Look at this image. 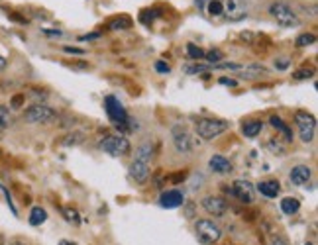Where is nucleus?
Returning a JSON list of instances; mask_svg holds the SVG:
<instances>
[{
	"instance_id": "2",
	"label": "nucleus",
	"mask_w": 318,
	"mask_h": 245,
	"mask_svg": "<svg viewBox=\"0 0 318 245\" xmlns=\"http://www.w3.org/2000/svg\"><path fill=\"white\" fill-rule=\"evenodd\" d=\"M269 14L279 22L283 28H297L301 26V20H299V16L295 12L291 6H287V4H283V2H275V4H271L269 6Z\"/></svg>"
},
{
	"instance_id": "35",
	"label": "nucleus",
	"mask_w": 318,
	"mask_h": 245,
	"mask_svg": "<svg viewBox=\"0 0 318 245\" xmlns=\"http://www.w3.org/2000/svg\"><path fill=\"white\" fill-rule=\"evenodd\" d=\"M220 85H226V87H236L238 83L234 80V78H228V77H222L220 78Z\"/></svg>"
},
{
	"instance_id": "38",
	"label": "nucleus",
	"mask_w": 318,
	"mask_h": 245,
	"mask_svg": "<svg viewBox=\"0 0 318 245\" xmlns=\"http://www.w3.org/2000/svg\"><path fill=\"white\" fill-rule=\"evenodd\" d=\"M222 69H240V65L238 63H224V65H220Z\"/></svg>"
},
{
	"instance_id": "13",
	"label": "nucleus",
	"mask_w": 318,
	"mask_h": 245,
	"mask_svg": "<svg viewBox=\"0 0 318 245\" xmlns=\"http://www.w3.org/2000/svg\"><path fill=\"white\" fill-rule=\"evenodd\" d=\"M185 202V196L179 190H169V193H163L161 198H159V204L163 208H179Z\"/></svg>"
},
{
	"instance_id": "39",
	"label": "nucleus",
	"mask_w": 318,
	"mask_h": 245,
	"mask_svg": "<svg viewBox=\"0 0 318 245\" xmlns=\"http://www.w3.org/2000/svg\"><path fill=\"white\" fill-rule=\"evenodd\" d=\"M287 65H289V61H287V59H283V61H277L275 67H277V69H287Z\"/></svg>"
},
{
	"instance_id": "30",
	"label": "nucleus",
	"mask_w": 318,
	"mask_h": 245,
	"mask_svg": "<svg viewBox=\"0 0 318 245\" xmlns=\"http://www.w3.org/2000/svg\"><path fill=\"white\" fill-rule=\"evenodd\" d=\"M204 57L210 61V63H218V61H222V51H218V49H212V51H208V53H204Z\"/></svg>"
},
{
	"instance_id": "20",
	"label": "nucleus",
	"mask_w": 318,
	"mask_h": 245,
	"mask_svg": "<svg viewBox=\"0 0 318 245\" xmlns=\"http://www.w3.org/2000/svg\"><path fill=\"white\" fill-rule=\"evenodd\" d=\"M153 157V147L152 143H143L138 147V151H136V161H143V163H150Z\"/></svg>"
},
{
	"instance_id": "4",
	"label": "nucleus",
	"mask_w": 318,
	"mask_h": 245,
	"mask_svg": "<svg viewBox=\"0 0 318 245\" xmlns=\"http://www.w3.org/2000/svg\"><path fill=\"white\" fill-rule=\"evenodd\" d=\"M99 149L112 157H124L130 153V142L124 135H108L99 143Z\"/></svg>"
},
{
	"instance_id": "25",
	"label": "nucleus",
	"mask_w": 318,
	"mask_h": 245,
	"mask_svg": "<svg viewBox=\"0 0 318 245\" xmlns=\"http://www.w3.org/2000/svg\"><path fill=\"white\" fill-rule=\"evenodd\" d=\"M316 41V36L314 34H303L297 38V47H306V45H312Z\"/></svg>"
},
{
	"instance_id": "32",
	"label": "nucleus",
	"mask_w": 318,
	"mask_h": 245,
	"mask_svg": "<svg viewBox=\"0 0 318 245\" xmlns=\"http://www.w3.org/2000/svg\"><path fill=\"white\" fill-rule=\"evenodd\" d=\"M267 147H269V149H271V153L283 155V145H281L279 142H275V140H273V142H269V143H267Z\"/></svg>"
},
{
	"instance_id": "42",
	"label": "nucleus",
	"mask_w": 318,
	"mask_h": 245,
	"mask_svg": "<svg viewBox=\"0 0 318 245\" xmlns=\"http://www.w3.org/2000/svg\"><path fill=\"white\" fill-rule=\"evenodd\" d=\"M94 38H99V34H90V36H83V38H81V41H87V39H94Z\"/></svg>"
},
{
	"instance_id": "43",
	"label": "nucleus",
	"mask_w": 318,
	"mask_h": 245,
	"mask_svg": "<svg viewBox=\"0 0 318 245\" xmlns=\"http://www.w3.org/2000/svg\"><path fill=\"white\" fill-rule=\"evenodd\" d=\"M4 69H6V59L0 55V71H4Z\"/></svg>"
},
{
	"instance_id": "5",
	"label": "nucleus",
	"mask_w": 318,
	"mask_h": 245,
	"mask_svg": "<svg viewBox=\"0 0 318 245\" xmlns=\"http://www.w3.org/2000/svg\"><path fill=\"white\" fill-rule=\"evenodd\" d=\"M228 124L222 122V120H212V118H203L197 122V133L203 138V140H214L218 138L222 131H226Z\"/></svg>"
},
{
	"instance_id": "21",
	"label": "nucleus",
	"mask_w": 318,
	"mask_h": 245,
	"mask_svg": "<svg viewBox=\"0 0 318 245\" xmlns=\"http://www.w3.org/2000/svg\"><path fill=\"white\" fill-rule=\"evenodd\" d=\"M45 220H47V212L41 206L32 208V214H30V224L32 226H41Z\"/></svg>"
},
{
	"instance_id": "24",
	"label": "nucleus",
	"mask_w": 318,
	"mask_h": 245,
	"mask_svg": "<svg viewBox=\"0 0 318 245\" xmlns=\"http://www.w3.org/2000/svg\"><path fill=\"white\" fill-rule=\"evenodd\" d=\"M12 124V116H10V110L6 106L0 104V128H8Z\"/></svg>"
},
{
	"instance_id": "16",
	"label": "nucleus",
	"mask_w": 318,
	"mask_h": 245,
	"mask_svg": "<svg viewBox=\"0 0 318 245\" xmlns=\"http://www.w3.org/2000/svg\"><path fill=\"white\" fill-rule=\"evenodd\" d=\"M210 169H212L214 173L226 175V173L232 171V163H230L226 157H222V155H214V157L210 159Z\"/></svg>"
},
{
	"instance_id": "11",
	"label": "nucleus",
	"mask_w": 318,
	"mask_h": 245,
	"mask_svg": "<svg viewBox=\"0 0 318 245\" xmlns=\"http://www.w3.org/2000/svg\"><path fill=\"white\" fill-rule=\"evenodd\" d=\"M173 143H175L177 151H181V153H189V151L192 149L191 135H189L183 128L173 129Z\"/></svg>"
},
{
	"instance_id": "14",
	"label": "nucleus",
	"mask_w": 318,
	"mask_h": 245,
	"mask_svg": "<svg viewBox=\"0 0 318 245\" xmlns=\"http://www.w3.org/2000/svg\"><path fill=\"white\" fill-rule=\"evenodd\" d=\"M310 175H312L310 169L305 167V165H299V167H295L291 171V182L297 184V186H303V184L310 181Z\"/></svg>"
},
{
	"instance_id": "44",
	"label": "nucleus",
	"mask_w": 318,
	"mask_h": 245,
	"mask_svg": "<svg viewBox=\"0 0 318 245\" xmlns=\"http://www.w3.org/2000/svg\"><path fill=\"white\" fill-rule=\"evenodd\" d=\"M59 245H75V243H73V241H67V239H61Z\"/></svg>"
},
{
	"instance_id": "3",
	"label": "nucleus",
	"mask_w": 318,
	"mask_h": 245,
	"mask_svg": "<svg viewBox=\"0 0 318 245\" xmlns=\"http://www.w3.org/2000/svg\"><path fill=\"white\" fill-rule=\"evenodd\" d=\"M104 108H106V114H108V118L114 122L118 128L126 129V126L130 124V120H132V118L126 114L124 106L120 104V100H118L116 96H106V98H104ZM130 126L134 128V124H130Z\"/></svg>"
},
{
	"instance_id": "40",
	"label": "nucleus",
	"mask_w": 318,
	"mask_h": 245,
	"mask_svg": "<svg viewBox=\"0 0 318 245\" xmlns=\"http://www.w3.org/2000/svg\"><path fill=\"white\" fill-rule=\"evenodd\" d=\"M269 245H287V241H285V239H273Z\"/></svg>"
},
{
	"instance_id": "36",
	"label": "nucleus",
	"mask_w": 318,
	"mask_h": 245,
	"mask_svg": "<svg viewBox=\"0 0 318 245\" xmlns=\"http://www.w3.org/2000/svg\"><path fill=\"white\" fill-rule=\"evenodd\" d=\"M65 51L73 53V55H85V51H83V49H79V47H71V45H67V47H65Z\"/></svg>"
},
{
	"instance_id": "12",
	"label": "nucleus",
	"mask_w": 318,
	"mask_h": 245,
	"mask_svg": "<svg viewBox=\"0 0 318 245\" xmlns=\"http://www.w3.org/2000/svg\"><path fill=\"white\" fill-rule=\"evenodd\" d=\"M130 177L136 182H145L150 179V163H143V161H136L130 165Z\"/></svg>"
},
{
	"instance_id": "31",
	"label": "nucleus",
	"mask_w": 318,
	"mask_h": 245,
	"mask_svg": "<svg viewBox=\"0 0 318 245\" xmlns=\"http://www.w3.org/2000/svg\"><path fill=\"white\" fill-rule=\"evenodd\" d=\"M83 142V135L81 133H69V138L65 140V145H75V143Z\"/></svg>"
},
{
	"instance_id": "29",
	"label": "nucleus",
	"mask_w": 318,
	"mask_h": 245,
	"mask_svg": "<svg viewBox=\"0 0 318 245\" xmlns=\"http://www.w3.org/2000/svg\"><path fill=\"white\" fill-rule=\"evenodd\" d=\"M63 216L67 222H73V224H79V214H77L75 208H65Z\"/></svg>"
},
{
	"instance_id": "15",
	"label": "nucleus",
	"mask_w": 318,
	"mask_h": 245,
	"mask_svg": "<svg viewBox=\"0 0 318 245\" xmlns=\"http://www.w3.org/2000/svg\"><path fill=\"white\" fill-rule=\"evenodd\" d=\"M257 190L263 194L265 198H277V194L281 190L279 181H261L257 184Z\"/></svg>"
},
{
	"instance_id": "18",
	"label": "nucleus",
	"mask_w": 318,
	"mask_h": 245,
	"mask_svg": "<svg viewBox=\"0 0 318 245\" xmlns=\"http://www.w3.org/2000/svg\"><path fill=\"white\" fill-rule=\"evenodd\" d=\"M261 128H263V124H261L259 120H252V122H246V124H243L242 131L246 138H257Z\"/></svg>"
},
{
	"instance_id": "26",
	"label": "nucleus",
	"mask_w": 318,
	"mask_h": 245,
	"mask_svg": "<svg viewBox=\"0 0 318 245\" xmlns=\"http://www.w3.org/2000/svg\"><path fill=\"white\" fill-rule=\"evenodd\" d=\"M187 53H189L191 59H203L204 57V51L201 47H197L194 43H189V45H187Z\"/></svg>"
},
{
	"instance_id": "1",
	"label": "nucleus",
	"mask_w": 318,
	"mask_h": 245,
	"mask_svg": "<svg viewBox=\"0 0 318 245\" xmlns=\"http://www.w3.org/2000/svg\"><path fill=\"white\" fill-rule=\"evenodd\" d=\"M206 12L210 18H224L230 22H240L246 18L248 8L243 0H208Z\"/></svg>"
},
{
	"instance_id": "28",
	"label": "nucleus",
	"mask_w": 318,
	"mask_h": 245,
	"mask_svg": "<svg viewBox=\"0 0 318 245\" xmlns=\"http://www.w3.org/2000/svg\"><path fill=\"white\" fill-rule=\"evenodd\" d=\"M314 75V69H299L297 73H293V78L297 80H305V78H310Z\"/></svg>"
},
{
	"instance_id": "9",
	"label": "nucleus",
	"mask_w": 318,
	"mask_h": 245,
	"mask_svg": "<svg viewBox=\"0 0 318 245\" xmlns=\"http://www.w3.org/2000/svg\"><path fill=\"white\" fill-rule=\"evenodd\" d=\"M230 193L234 194L240 202H243V204H252V202H254V186H252V182L236 181Z\"/></svg>"
},
{
	"instance_id": "23",
	"label": "nucleus",
	"mask_w": 318,
	"mask_h": 245,
	"mask_svg": "<svg viewBox=\"0 0 318 245\" xmlns=\"http://www.w3.org/2000/svg\"><path fill=\"white\" fill-rule=\"evenodd\" d=\"M108 26H110V30H126V28L132 26V20H130L128 16H122V18H116V20H112Z\"/></svg>"
},
{
	"instance_id": "34",
	"label": "nucleus",
	"mask_w": 318,
	"mask_h": 245,
	"mask_svg": "<svg viewBox=\"0 0 318 245\" xmlns=\"http://www.w3.org/2000/svg\"><path fill=\"white\" fill-rule=\"evenodd\" d=\"M206 71V67L203 65H194V67H187V73H191V75H197V73H203Z\"/></svg>"
},
{
	"instance_id": "10",
	"label": "nucleus",
	"mask_w": 318,
	"mask_h": 245,
	"mask_svg": "<svg viewBox=\"0 0 318 245\" xmlns=\"http://www.w3.org/2000/svg\"><path fill=\"white\" fill-rule=\"evenodd\" d=\"M203 206L208 214H214V216H224L226 210H228V202L222 198V196H206L203 200Z\"/></svg>"
},
{
	"instance_id": "8",
	"label": "nucleus",
	"mask_w": 318,
	"mask_h": 245,
	"mask_svg": "<svg viewBox=\"0 0 318 245\" xmlns=\"http://www.w3.org/2000/svg\"><path fill=\"white\" fill-rule=\"evenodd\" d=\"M297 120V126H299V133H301V140L303 142H312L314 140V129H316V120L314 116L306 114V112H297L295 114Z\"/></svg>"
},
{
	"instance_id": "27",
	"label": "nucleus",
	"mask_w": 318,
	"mask_h": 245,
	"mask_svg": "<svg viewBox=\"0 0 318 245\" xmlns=\"http://www.w3.org/2000/svg\"><path fill=\"white\" fill-rule=\"evenodd\" d=\"M159 14H161L159 10H143V12H141V16H140V20L143 22V24H150V22H153V20H155Z\"/></svg>"
},
{
	"instance_id": "7",
	"label": "nucleus",
	"mask_w": 318,
	"mask_h": 245,
	"mask_svg": "<svg viewBox=\"0 0 318 245\" xmlns=\"http://www.w3.org/2000/svg\"><path fill=\"white\" fill-rule=\"evenodd\" d=\"M55 112L45 104H34L24 112V120L30 124H50L55 120Z\"/></svg>"
},
{
	"instance_id": "6",
	"label": "nucleus",
	"mask_w": 318,
	"mask_h": 245,
	"mask_svg": "<svg viewBox=\"0 0 318 245\" xmlns=\"http://www.w3.org/2000/svg\"><path fill=\"white\" fill-rule=\"evenodd\" d=\"M194 230H197V237H199V241L203 245H212L216 243L218 239H220V228H218L214 222H210V220H199L197 222V226H194Z\"/></svg>"
},
{
	"instance_id": "17",
	"label": "nucleus",
	"mask_w": 318,
	"mask_h": 245,
	"mask_svg": "<svg viewBox=\"0 0 318 245\" xmlns=\"http://www.w3.org/2000/svg\"><path fill=\"white\" fill-rule=\"evenodd\" d=\"M269 124L277 129V131H281V133L285 135V140H289V142L293 140V131H291V128H289V126H287V124H285L279 116H271L269 118Z\"/></svg>"
},
{
	"instance_id": "45",
	"label": "nucleus",
	"mask_w": 318,
	"mask_h": 245,
	"mask_svg": "<svg viewBox=\"0 0 318 245\" xmlns=\"http://www.w3.org/2000/svg\"><path fill=\"white\" fill-rule=\"evenodd\" d=\"M10 245H24V243H18V241H16V243H10Z\"/></svg>"
},
{
	"instance_id": "19",
	"label": "nucleus",
	"mask_w": 318,
	"mask_h": 245,
	"mask_svg": "<svg viewBox=\"0 0 318 245\" xmlns=\"http://www.w3.org/2000/svg\"><path fill=\"white\" fill-rule=\"evenodd\" d=\"M299 208H301V204H299V200L297 198H283L281 200V210H283V214H289V216H293V214H297L299 212Z\"/></svg>"
},
{
	"instance_id": "37",
	"label": "nucleus",
	"mask_w": 318,
	"mask_h": 245,
	"mask_svg": "<svg viewBox=\"0 0 318 245\" xmlns=\"http://www.w3.org/2000/svg\"><path fill=\"white\" fill-rule=\"evenodd\" d=\"M22 100H24V96H22V94H18V96H14V98H12V106H14V108H18V106H22Z\"/></svg>"
},
{
	"instance_id": "22",
	"label": "nucleus",
	"mask_w": 318,
	"mask_h": 245,
	"mask_svg": "<svg viewBox=\"0 0 318 245\" xmlns=\"http://www.w3.org/2000/svg\"><path fill=\"white\" fill-rule=\"evenodd\" d=\"M265 73H267V69H265L263 65H252V67H248L243 73H240V77L257 78V77H261V75H265Z\"/></svg>"
},
{
	"instance_id": "33",
	"label": "nucleus",
	"mask_w": 318,
	"mask_h": 245,
	"mask_svg": "<svg viewBox=\"0 0 318 245\" xmlns=\"http://www.w3.org/2000/svg\"><path fill=\"white\" fill-rule=\"evenodd\" d=\"M155 71L161 73V75H167V73L171 71V67H169L165 61H157V63H155Z\"/></svg>"
},
{
	"instance_id": "41",
	"label": "nucleus",
	"mask_w": 318,
	"mask_h": 245,
	"mask_svg": "<svg viewBox=\"0 0 318 245\" xmlns=\"http://www.w3.org/2000/svg\"><path fill=\"white\" fill-rule=\"evenodd\" d=\"M206 4H208V0H197V6L199 8H206Z\"/></svg>"
}]
</instances>
